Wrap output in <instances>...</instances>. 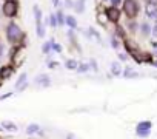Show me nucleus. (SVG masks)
<instances>
[{
	"instance_id": "nucleus-1",
	"label": "nucleus",
	"mask_w": 157,
	"mask_h": 139,
	"mask_svg": "<svg viewBox=\"0 0 157 139\" xmlns=\"http://www.w3.org/2000/svg\"><path fill=\"white\" fill-rule=\"evenodd\" d=\"M6 39H8L10 43L19 45V43L25 39V33L22 31V28H20L17 23L11 22V23L6 26Z\"/></svg>"
},
{
	"instance_id": "nucleus-2",
	"label": "nucleus",
	"mask_w": 157,
	"mask_h": 139,
	"mask_svg": "<svg viewBox=\"0 0 157 139\" xmlns=\"http://www.w3.org/2000/svg\"><path fill=\"white\" fill-rule=\"evenodd\" d=\"M123 13L128 19H136L140 13V5L137 0H123Z\"/></svg>"
},
{
	"instance_id": "nucleus-3",
	"label": "nucleus",
	"mask_w": 157,
	"mask_h": 139,
	"mask_svg": "<svg viewBox=\"0 0 157 139\" xmlns=\"http://www.w3.org/2000/svg\"><path fill=\"white\" fill-rule=\"evenodd\" d=\"M2 11H3L5 17H10V19L16 17L17 13H19V2H17V0H8V2L3 3Z\"/></svg>"
},
{
	"instance_id": "nucleus-4",
	"label": "nucleus",
	"mask_w": 157,
	"mask_h": 139,
	"mask_svg": "<svg viewBox=\"0 0 157 139\" xmlns=\"http://www.w3.org/2000/svg\"><path fill=\"white\" fill-rule=\"evenodd\" d=\"M151 128H152V122L151 121H140L136 125V134L142 139L148 137L151 134Z\"/></svg>"
},
{
	"instance_id": "nucleus-5",
	"label": "nucleus",
	"mask_w": 157,
	"mask_h": 139,
	"mask_svg": "<svg viewBox=\"0 0 157 139\" xmlns=\"http://www.w3.org/2000/svg\"><path fill=\"white\" fill-rule=\"evenodd\" d=\"M105 14H106V17H108V20L111 22V23H119V20H120V16H122V13H120V10L119 8H116V6H108L106 10H105Z\"/></svg>"
},
{
	"instance_id": "nucleus-6",
	"label": "nucleus",
	"mask_w": 157,
	"mask_h": 139,
	"mask_svg": "<svg viewBox=\"0 0 157 139\" xmlns=\"http://www.w3.org/2000/svg\"><path fill=\"white\" fill-rule=\"evenodd\" d=\"M14 73V66L11 65H3L2 68H0V79L2 81H8Z\"/></svg>"
},
{
	"instance_id": "nucleus-7",
	"label": "nucleus",
	"mask_w": 157,
	"mask_h": 139,
	"mask_svg": "<svg viewBox=\"0 0 157 139\" xmlns=\"http://www.w3.org/2000/svg\"><path fill=\"white\" fill-rule=\"evenodd\" d=\"M26 87H28V76H26V73H22V74L19 76V79H17V82H16V85H14V88H16L17 91H23Z\"/></svg>"
},
{
	"instance_id": "nucleus-8",
	"label": "nucleus",
	"mask_w": 157,
	"mask_h": 139,
	"mask_svg": "<svg viewBox=\"0 0 157 139\" xmlns=\"http://www.w3.org/2000/svg\"><path fill=\"white\" fill-rule=\"evenodd\" d=\"M145 14L149 19H157V5L155 3H145Z\"/></svg>"
},
{
	"instance_id": "nucleus-9",
	"label": "nucleus",
	"mask_w": 157,
	"mask_h": 139,
	"mask_svg": "<svg viewBox=\"0 0 157 139\" xmlns=\"http://www.w3.org/2000/svg\"><path fill=\"white\" fill-rule=\"evenodd\" d=\"M109 70H111V76H122L123 74V70H122V65L119 62H113L109 65Z\"/></svg>"
},
{
	"instance_id": "nucleus-10",
	"label": "nucleus",
	"mask_w": 157,
	"mask_h": 139,
	"mask_svg": "<svg viewBox=\"0 0 157 139\" xmlns=\"http://www.w3.org/2000/svg\"><path fill=\"white\" fill-rule=\"evenodd\" d=\"M49 84H51V81H49V76H46V74H39L36 77V85H39V87H48Z\"/></svg>"
},
{
	"instance_id": "nucleus-11",
	"label": "nucleus",
	"mask_w": 157,
	"mask_h": 139,
	"mask_svg": "<svg viewBox=\"0 0 157 139\" xmlns=\"http://www.w3.org/2000/svg\"><path fill=\"white\" fill-rule=\"evenodd\" d=\"M2 128H3V130H8V131H19L17 124H14V122H11V121H3V122H2Z\"/></svg>"
},
{
	"instance_id": "nucleus-12",
	"label": "nucleus",
	"mask_w": 157,
	"mask_h": 139,
	"mask_svg": "<svg viewBox=\"0 0 157 139\" xmlns=\"http://www.w3.org/2000/svg\"><path fill=\"white\" fill-rule=\"evenodd\" d=\"M125 79H134V77H137L139 76V73L137 71H134L132 68H129V66H126L125 70H123V74H122Z\"/></svg>"
},
{
	"instance_id": "nucleus-13",
	"label": "nucleus",
	"mask_w": 157,
	"mask_h": 139,
	"mask_svg": "<svg viewBox=\"0 0 157 139\" xmlns=\"http://www.w3.org/2000/svg\"><path fill=\"white\" fill-rule=\"evenodd\" d=\"M85 2H86V0H77V2L74 3V11L77 14H82L85 11Z\"/></svg>"
},
{
	"instance_id": "nucleus-14",
	"label": "nucleus",
	"mask_w": 157,
	"mask_h": 139,
	"mask_svg": "<svg viewBox=\"0 0 157 139\" xmlns=\"http://www.w3.org/2000/svg\"><path fill=\"white\" fill-rule=\"evenodd\" d=\"M66 25L69 26V30H77V19L74 16H66Z\"/></svg>"
},
{
	"instance_id": "nucleus-15",
	"label": "nucleus",
	"mask_w": 157,
	"mask_h": 139,
	"mask_svg": "<svg viewBox=\"0 0 157 139\" xmlns=\"http://www.w3.org/2000/svg\"><path fill=\"white\" fill-rule=\"evenodd\" d=\"M56 17H57V23H59L60 26H63V25L66 23V16L63 14V11H62V10H57Z\"/></svg>"
},
{
	"instance_id": "nucleus-16",
	"label": "nucleus",
	"mask_w": 157,
	"mask_h": 139,
	"mask_svg": "<svg viewBox=\"0 0 157 139\" xmlns=\"http://www.w3.org/2000/svg\"><path fill=\"white\" fill-rule=\"evenodd\" d=\"M140 33H142V36H149V34L152 33L151 25H149V23H146V22H143V23L140 25Z\"/></svg>"
},
{
	"instance_id": "nucleus-17",
	"label": "nucleus",
	"mask_w": 157,
	"mask_h": 139,
	"mask_svg": "<svg viewBox=\"0 0 157 139\" xmlns=\"http://www.w3.org/2000/svg\"><path fill=\"white\" fill-rule=\"evenodd\" d=\"M26 133H28V134L40 133V125H39V124H29V125L26 127Z\"/></svg>"
},
{
	"instance_id": "nucleus-18",
	"label": "nucleus",
	"mask_w": 157,
	"mask_h": 139,
	"mask_svg": "<svg viewBox=\"0 0 157 139\" xmlns=\"http://www.w3.org/2000/svg\"><path fill=\"white\" fill-rule=\"evenodd\" d=\"M139 28H140V26H139V23L136 22V19H128V30H129L131 33H136Z\"/></svg>"
},
{
	"instance_id": "nucleus-19",
	"label": "nucleus",
	"mask_w": 157,
	"mask_h": 139,
	"mask_svg": "<svg viewBox=\"0 0 157 139\" xmlns=\"http://www.w3.org/2000/svg\"><path fill=\"white\" fill-rule=\"evenodd\" d=\"M52 43H54V40L45 42V43H43V46H42V53H43V54H49V53L52 51Z\"/></svg>"
},
{
	"instance_id": "nucleus-20",
	"label": "nucleus",
	"mask_w": 157,
	"mask_h": 139,
	"mask_svg": "<svg viewBox=\"0 0 157 139\" xmlns=\"http://www.w3.org/2000/svg\"><path fill=\"white\" fill-rule=\"evenodd\" d=\"M65 66H66L68 70H77V66H78V62H77L75 59H68V60L65 62Z\"/></svg>"
},
{
	"instance_id": "nucleus-21",
	"label": "nucleus",
	"mask_w": 157,
	"mask_h": 139,
	"mask_svg": "<svg viewBox=\"0 0 157 139\" xmlns=\"http://www.w3.org/2000/svg\"><path fill=\"white\" fill-rule=\"evenodd\" d=\"M90 70H91V66H90L88 63L78 62V66H77V71H78V73H86V71H90Z\"/></svg>"
},
{
	"instance_id": "nucleus-22",
	"label": "nucleus",
	"mask_w": 157,
	"mask_h": 139,
	"mask_svg": "<svg viewBox=\"0 0 157 139\" xmlns=\"http://www.w3.org/2000/svg\"><path fill=\"white\" fill-rule=\"evenodd\" d=\"M116 36H117L119 39H122V40H125V39H126V34H125V30H123V26H120V25H116Z\"/></svg>"
},
{
	"instance_id": "nucleus-23",
	"label": "nucleus",
	"mask_w": 157,
	"mask_h": 139,
	"mask_svg": "<svg viewBox=\"0 0 157 139\" xmlns=\"http://www.w3.org/2000/svg\"><path fill=\"white\" fill-rule=\"evenodd\" d=\"M33 10H34V16H36V23H42V10L37 5Z\"/></svg>"
},
{
	"instance_id": "nucleus-24",
	"label": "nucleus",
	"mask_w": 157,
	"mask_h": 139,
	"mask_svg": "<svg viewBox=\"0 0 157 139\" xmlns=\"http://www.w3.org/2000/svg\"><path fill=\"white\" fill-rule=\"evenodd\" d=\"M111 46H113L114 50H117V48L120 46V42H119V37H117V36H113V37H111Z\"/></svg>"
},
{
	"instance_id": "nucleus-25",
	"label": "nucleus",
	"mask_w": 157,
	"mask_h": 139,
	"mask_svg": "<svg viewBox=\"0 0 157 139\" xmlns=\"http://www.w3.org/2000/svg\"><path fill=\"white\" fill-rule=\"evenodd\" d=\"M49 25H51L52 28H57L59 23H57V17H56V14H51V16H49Z\"/></svg>"
},
{
	"instance_id": "nucleus-26",
	"label": "nucleus",
	"mask_w": 157,
	"mask_h": 139,
	"mask_svg": "<svg viewBox=\"0 0 157 139\" xmlns=\"http://www.w3.org/2000/svg\"><path fill=\"white\" fill-rule=\"evenodd\" d=\"M37 36H39V37H43V36H45V28H43V23H37Z\"/></svg>"
},
{
	"instance_id": "nucleus-27",
	"label": "nucleus",
	"mask_w": 157,
	"mask_h": 139,
	"mask_svg": "<svg viewBox=\"0 0 157 139\" xmlns=\"http://www.w3.org/2000/svg\"><path fill=\"white\" fill-rule=\"evenodd\" d=\"M97 20H99L102 25H105L106 22H109V20H108V17H106V14H99V16H97Z\"/></svg>"
},
{
	"instance_id": "nucleus-28",
	"label": "nucleus",
	"mask_w": 157,
	"mask_h": 139,
	"mask_svg": "<svg viewBox=\"0 0 157 139\" xmlns=\"http://www.w3.org/2000/svg\"><path fill=\"white\" fill-rule=\"evenodd\" d=\"M88 34H91V36H94V37H96V39H97V40L100 42V34H99V33H97V31H96L94 28H90V31H88Z\"/></svg>"
},
{
	"instance_id": "nucleus-29",
	"label": "nucleus",
	"mask_w": 157,
	"mask_h": 139,
	"mask_svg": "<svg viewBox=\"0 0 157 139\" xmlns=\"http://www.w3.org/2000/svg\"><path fill=\"white\" fill-rule=\"evenodd\" d=\"M109 3H111V6L119 8V5H122V3H123V0H109Z\"/></svg>"
},
{
	"instance_id": "nucleus-30",
	"label": "nucleus",
	"mask_w": 157,
	"mask_h": 139,
	"mask_svg": "<svg viewBox=\"0 0 157 139\" xmlns=\"http://www.w3.org/2000/svg\"><path fill=\"white\" fill-rule=\"evenodd\" d=\"M90 66H91V68L94 70V71H99V66H97V62H96L94 59H91V60H90Z\"/></svg>"
},
{
	"instance_id": "nucleus-31",
	"label": "nucleus",
	"mask_w": 157,
	"mask_h": 139,
	"mask_svg": "<svg viewBox=\"0 0 157 139\" xmlns=\"http://www.w3.org/2000/svg\"><path fill=\"white\" fill-rule=\"evenodd\" d=\"M52 50L56 51V53H62V45H59V43H52Z\"/></svg>"
},
{
	"instance_id": "nucleus-32",
	"label": "nucleus",
	"mask_w": 157,
	"mask_h": 139,
	"mask_svg": "<svg viewBox=\"0 0 157 139\" xmlns=\"http://www.w3.org/2000/svg\"><path fill=\"white\" fill-rule=\"evenodd\" d=\"M57 65H59V63L54 62V60H49V62H48V68H57Z\"/></svg>"
},
{
	"instance_id": "nucleus-33",
	"label": "nucleus",
	"mask_w": 157,
	"mask_h": 139,
	"mask_svg": "<svg viewBox=\"0 0 157 139\" xmlns=\"http://www.w3.org/2000/svg\"><path fill=\"white\" fill-rule=\"evenodd\" d=\"M65 5L66 8H74V2H71V0H65Z\"/></svg>"
},
{
	"instance_id": "nucleus-34",
	"label": "nucleus",
	"mask_w": 157,
	"mask_h": 139,
	"mask_svg": "<svg viewBox=\"0 0 157 139\" xmlns=\"http://www.w3.org/2000/svg\"><path fill=\"white\" fill-rule=\"evenodd\" d=\"M128 59V56L126 54H122V53H119V60H122V62H125Z\"/></svg>"
},
{
	"instance_id": "nucleus-35",
	"label": "nucleus",
	"mask_w": 157,
	"mask_h": 139,
	"mask_svg": "<svg viewBox=\"0 0 157 139\" xmlns=\"http://www.w3.org/2000/svg\"><path fill=\"white\" fill-rule=\"evenodd\" d=\"M145 2H146V3H155V5H157V0H145Z\"/></svg>"
},
{
	"instance_id": "nucleus-36",
	"label": "nucleus",
	"mask_w": 157,
	"mask_h": 139,
	"mask_svg": "<svg viewBox=\"0 0 157 139\" xmlns=\"http://www.w3.org/2000/svg\"><path fill=\"white\" fill-rule=\"evenodd\" d=\"M152 34L157 37V26H154V30H152Z\"/></svg>"
},
{
	"instance_id": "nucleus-37",
	"label": "nucleus",
	"mask_w": 157,
	"mask_h": 139,
	"mask_svg": "<svg viewBox=\"0 0 157 139\" xmlns=\"http://www.w3.org/2000/svg\"><path fill=\"white\" fill-rule=\"evenodd\" d=\"M66 139H74V134H72V133H69V134L66 136Z\"/></svg>"
},
{
	"instance_id": "nucleus-38",
	"label": "nucleus",
	"mask_w": 157,
	"mask_h": 139,
	"mask_svg": "<svg viewBox=\"0 0 157 139\" xmlns=\"http://www.w3.org/2000/svg\"><path fill=\"white\" fill-rule=\"evenodd\" d=\"M52 3H54V6H59V0H52Z\"/></svg>"
},
{
	"instance_id": "nucleus-39",
	"label": "nucleus",
	"mask_w": 157,
	"mask_h": 139,
	"mask_svg": "<svg viewBox=\"0 0 157 139\" xmlns=\"http://www.w3.org/2000/svg\"><path fill=\"white\" fill-rule=\"evenodd\" d=\"M152 66H155V68H157V60H154V62H152Z\"/></svg>"
},
{
	"instance_id": "nucleus-40",
	"label": "nucleus",
	"mask_w": 157,
	"mask_h": 139,
	"mask_svg": "<svg viewBox=\"0 0 157 139\" xmlns=\"http://www.w3.org/2000/svg\"><path fill=\"white\" fill-rule=\"evenodd\" d=\"M103 2H109V0H103Z\"/></svg>"
},
{
	"instance_id": "nucleus-41",
	"label": "nucleus",
	"mask_w": 157,
	"mask_h": 139,
	"mask_svg": "<svg viewBox=\"0 0 157 139\" xmlns=\"http://www.w3.org/2000/svg\"><path fill=\"white\" fill-rule=\"evenodd\" d=\"M155 56H157V50H155Z\"/></svg>"
},
{
	"instance_id": "nucleus-42",
	"label": "nucleus",
	"mask_w": 157,
	"mask_h": 139,
	"mask_svg": "<svg viewBox=\"0 0 157 139\" xmlns=\"http://www.w3.org/2000/svg\"><path fill=\"white\" fill-rule=\"evenodd\" d=\"M5 2H8V0H5Z\"/></svg>"
}]
</instances>
